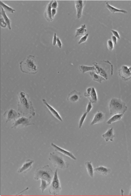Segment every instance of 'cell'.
Wrapping results in <instances>:
<instances>
[{
	"label": "cell",
	"mask_w": 131,
	"mask_h": 196,
	"mask_svg": "<svg viewBox=\"0 0 131 196\" xmlns=\"http://www.w3.org/2000/svg\"><path fill=\"white\" fill-rule=\"evenodd\" d=\"M3 117L6 119V123H7L11 120L15 121L20 117L21 113L17 112L14 109H11L9 110L6 111L3 114Z\"/></svg>",
	"instance_id": "obj_9"
},
{
	"label": "cell",
	"mask_w": 131,
	"mask_h": 196,
	"mask_svg": "<svg viewBox=\"0 0 131 196\" xmlns=\"http://www.w3.org/2000/svg\"><path fill=\"white\" fill-rule=\"evenodd\" d=\"M79 69L80 72H81L82 74H84L89 71H96V68L95 66H87L85 65H80L79 66Z\"/></svg>",
	"instance_id": "obj_27"
},
{
	"label": "cell",
	"mask_w": 131,
	"mask_h": 196,
	"mask_svg": "<svg viewBox=\"0 0 131 196\" xmlns=\"http://www.w3.org/2000/svg\"><path fill=\"white\" fill-rule=\"evenodd\" d=\"M55 173L50 168L48 165H45L42 167L36 169L34 174V179L40 180L45 179L47 181L49 184H51L52 180L54 176Z\"/></svg>",
	"instance_id": "obj_5"
},
{
	"label": "cell",
	"mask_w": 131,
	"mask_h": 196,
	"mask_svg": "<svg viewBox=\"0 0 131 196\" xmlns=\"http://www.w3.org/2000/svg\"><path fill=\"white\" fill-rule=\"evenodd\" d=\"M89 36V34H85V35H84L83 37L80 40L79 42H78V44H81V43H84V42H85L87 41V40L88 39V37Z\"/></svg>",
	"instance_id": "obj_32"
},
{
	"label": "cell",
	"mask_w": 131,
	"mask_h": 196,
	"mask_svg": "<svg viewBox=\"0 0 131 196\" xmlns=\"http://www.w3.org/2000/svg\"><path fill=\"white\" fill-rule=\"evenodd\" d=\"M87 27L86 25H82L81 26V28H77L76 30V34H75V37H78L82 35H85V33L87 32Z\"/></svg>",
	"instance_id": "obj_25"
},
{
	"label": "cell",
	"mask_w": 131,
	"mask_h": 196,
	"mask_svg": "<svg viewBox=\"0 0 131 196\" xmlns=\"http://www.w3.org/2000/svg\"><path fill=\"white\" fill-rule=\"evenodd\" d=\"M129 70H130V72H131V67H130L129 68Z\"/></svg>",
	"instance_id": "obj_42"
},
{
	"label": "cell",
	"mask_w": 131,
	"mask_h": 196,
	"mask_svg": "<svg viewBox=\"0 0 131 196\" xmlns=\"http://www.w3.org/2000/svg\"><path fill=\"white\" fill-rule=\"evenodd\" d=\"M75 6L77 11V18L79 19L81 17L82 11L85 6L86 1H75Z\"/></svg>",
	"instance_id": "obj_13"
},
{
	"label": "cell",
	"mask_w": 131,
	"mask_h": 196,
	"mask_svg": "<svg viewBox=\"0 0 131 196\" xmlns=\"http://www.w3.org/2000/svg\"><path fill=\"white\" fill-rule=\"evenodd\" d=\"M129 195H130V196H131V188H130V193H129Z\"/></svg>",
	"instance_id": "obj_41"
},
{
	"label": "cell",
	"mask_w": 131,
	"mask_h": 196,
	"mask_svg": "<svg viewBox=\"0 0 131 196\" xmlns=\"http://www.w3.org/2000/svg\"><path fill=\"white\" fill-rule=\"evenodd\" d=\"M87 114L88 113L87 112H85V113L83 114L82 117H81V118L80 119L79 122V129H81V128L82 127V125L85 121V118L87 116Z\"/></svg>",
	"instance_id": "obj_30"
},
{
	"label": "cell",
	"mask_w": 131,
	"mask_h": 196,
	"mask_svg": "<svg viewBox=\"0 0 131 196\" xmlns=\"http://www.w3.org/2000/svg\"><path fill=\"white\" fill-rule=\"evenodd\" d=\"M58 8V3L56 1H54L52 4V9H57Z\"/></svg>",
	"instance_id": "obj_36"
},
{
	"label": "cell",
	"mask_w": 131,
	"mask_h": 196,
	"mask_svg": "<svg viewBox=\"0 0 131 196\" xmlns=\"http://www.w3.org/2000/svg\"><path fill=\"white\" fill-rule=\"evenodd\" d=\"M119 76L121 79L124 81H127L131 78V72L127 66H123L119 71Z\"/></svg>",
	"instance_id": "obj_11"
},
{
	"label": "cell",
	"mask_w": 131,
	"mask_h": 196,
	"mask_svg": "<svg viewBox=\"0 0 131 196\" xmlns=\"http://www.w3.org/2000/svg\"><path fill=\"white\" fill-rule=\"evenodd\" d=\"M81 98L80 92L76 90H73L70 92L67 97V100L70 103H76L79 101Z\"/></svg>",
	"instance_id": "obj_14"
},
{
	"label": "cell",
	"mask_w": 131,
	"mask_h": 196,
	"mask_svg": "<svg viewBox=\"0 0 131 196\" xmlns=\"http://www.w3.org/2000/svg\"><path fill=\"white\" fill-rule=\"evenodd\" d=\"M107 47L109 49V50L112 51L114 49V45H113V42L111 40H108L107 42Z\"/></svg>",
	"instance_id": "obj_31"
},
{
	"label": "cell",
	"mask_w": 131,
	"mask_h": 196,
	"mask_svg": "<svg viewBox=\"0 0 131 196\" xmlns=\"http://www.w3.org/2000/svg\"><path fill=\"white\" fill-rule=\"evenodd\" d=\"M57 45L59 48H61L62 43H61V40H60V38L58 37H57Z\"/></svg>",
	"instance_id": "obj_38"
},
{
	"label": "cell",
	"mask_w": 131,
	"mask_h": 196,
	"mask_svg": "<svg viewBox=\"0 0 131 196\" xmlns=\"http://www.w3.org/2000/svg\"><path fill=\"white\" fill-rule=\"evenodd\" d=\"M40 180H41V185H40V189H41L42 193H43L45 190L49 187L50 184H49L47 181L45 179H40Z\"/></svg>",
	"instance_id": "obj_29"
},
{
	"label": "cell",
	"mask_w": 131,
	"mask_h": 196,
	"mask_svg": "<svg viewBox=\"0 0 131 196\" xmlns=\"http://www.w3.org/2000/svg\"><path fill=\"white\" fill-rule=\"evenodd\" d=\"M123 117V114H114L107 121V125H111L113 123L121 120Z\"/></svg>",
	"instance_id": "obj_21"
},
{
	"label": "cell",
	"mask_w": 131,
	"mask_h": 196,
	"mask_svg": "<svg viewBox=\"0 0 131 196\" xmlns=\"http://www.w3.org/2000/svg\"><path fill=\"white\" fill-rule=\"evenodd\" d=\"M85 166L89 176L92 178H93L94 169H93V167L92 162H85Z\"/></svg>",
	"instance_id": "obj_22"
},
{
	"label": "cell",
	"mask_w": 131,
	"mask_h": 196,
	"mask_svg": "<svg viewBox=\"0 0 131 196\" xmlns=\"http://www.w3.org/2000/svg\"><path fill=\"white\" fill-rule=\"evenodd\" d=\"M96 68V73L105 79L108 80L109 76H112L113 74V66L109 60H103L99 62H93Z\"/></svg>",
	"instance_id": "obj_3"
},
{
	"label": "cell",
	"mask_w": 131,
	"mask_h": 196,
	"mask_svg": "<svg viewBox=\"0 0 131 196\" xmlns=\"http://www.w3.org/2000/svg\"><path fill=\"white\" fill-rule=\"evenodd\" d=\"M18 102L17 103L18 111L23 115L30 114L32 116L35 115V111L33 104L28 93L24 91L18 94Z\"/></svg>",
	"instance_id": "obj_1"
},
{
	"label": "cell",
	"mask_w": 131,
	"mask_h": 196,
	"mask_svg": "<svg viewBox=\"0 0 131 196\" xmlns=\"http://www.w3.org/2000/svg\"><path fill=\"white\" fill-rule=\"evenodd\" d=\"M35 162V161L32 159H27L25 161L23 164L21 166V167L18 169V174H25L31 170V169L33 167V164Z\"/></svg>",
	"instance_id": "obj_10"
},
{
	"label": "cell",
	"mask_w": 131,
	"mask_h": 196,
	"mask_svg": "<svg viewBox=\"0 0 131 196\" xmlns=\"http://www.w3.org/2000/svg\"><path fill=\"white\" fill-rule=\"evenodd\" d=\"M94 171L97 172L99 174L103 175V176H107L109 174H110L111 171V169L104 167L102 166H100L94 169Z\"/></svg>",
	"instance_id": "obj_19"
},
{
	"label": "cell",
	"mask_w": 131,
	"mask_h": 196,
	"mask_svg": "<svg viewBox=\"0 0 131 196\" xmlns=\"http://www.w3.org/2000/svg\"><path fill=\"white\" fill-rule=\"evenodd\" d=\"M31 116L28 118L24 117L18 118V119L15 120L14 123H13L12 126V129H15L17 128H24L31 125H35L34 123H31Z\"/></svg>",
	"instance_id": "obj_8"
},
{
	"label": "cell",
	"mask_w": 131,
	"mask_h": 196,
	"mask_svg": "<svg viewBox=\"0 0 131 196\" xmlns=\"http://www.w3.org/2000/svg\"><path fill=\"white\" fill-rule=\"evenodd\" d=\"M42 101H43V103L45 104L46 106V107L48 108V109L49 110V111L50 112V113L53 115L54 117H55L57 119H58L59 121H61V122H62L63 120L62 119L61 117H60V114H59L58 112L57 111L55 110L53 107H52L51 105H50L46 101V100L45 99H42Z\"/></svg>",
	"instance_id": "obj_16"
},
{
	"label": "cell",
	"mask_w": 131,
	"mask_h": 196,
	"mask_svg": "<svg viewBox=\"0 0 131 196\" xmlns=\"http://www.w3.org/2000/svg\"><path fill=\"white\" fill-rule=\"evenodd\" d=\"M57 34H56V33H55L54 35L53 40H52V45H53V46H55L57 44Z\"/></svg>",
	"instance_id": "obj_37"
},
{
	"label": "cell",
	"mask_w": 131,
	"mask_h": 196,
	"mask_svg": "<svg viewBox=\"0 0 131 196\" xmlns=\"http://www.w3.org/2000/svg\"><path fill=\"white\" fill-rule=\"evenodd\" d=\"M117 38L116 37H115L114 36H112V42H113V43H114V44L115 45H116L117 44Z\"/></svg>",
	"instance_id": "obj_40"
},
{
	"label": "cell",
	"mask_w": 131,
	"mask_h": 196,
	"mask_svg": "<svg viewBox=\"0 0 131 196\" xmlns=\"http://www.w3.org/2000/svg\"><path fill=\"white\" fill-rule=\"evenodd\" d=\"M0 4H1V7H2L3 9H4V11L10 13H14L15 12V10L13 9L12 7H9V6L3 3V2L0 1Z\"/></svg>",
	"instance_id": "obj_28"
},
{
	"label": "cell",
	"mask_w": 131,
	"mask_h": 196,
	"mask_svg": "<svg viewBox=\"0 0 131 196\" xmlns=\"http://www.w3.org/2000/svg\"><path fill=\"white\" fill-rule=\"evenodd\" d=\"M1 16H2L3 17V19H4V21L6 22V24L7 25V28L9 29V30H11V21L10 20V19L8 17V16L6 15V13H5V11H4V9H3L2 7H1Z\"/></svg>",
	"instance_id": "obj_26"
},
{
	"label": "cell",
	"mask_w": 131,
	"mask_h": 196,
	"mask_svg": "<svg viewBox=\"0 0 131 196\" xmlns=\"http://www.w3.org/2000/svg\"><path fill=\"white\" fill-rule=\"evenodd\" d=\"M88 98L92 103H96L98 102V95L94 87H92L91 91Z\"/></svg>",
	"instance_id": "obj_20"
},
{
	"label": "cell",
	"mask_w": 131,
	"mask_h": 196,
	"mask_svg": "<svg viewBox=\"0 0 131 196\" xmlns=\"http://www.w3.org/2000/svg\"><path fill=\"white\" fill-rule=\"evenodd\" d=\"M109 111L111 115H113L117 114L125 113L128 108L125 103L119 98H112L109 104Z\"/></svg>",
	"instance_id": "obj_4"
},
{
	"label": "cell",
	"mask_w": 131,
	"mask_h": 196,
	"mask_svg": "<svg viewBox=\"0 0 131 196\" xmlns=\"http://www.w3.org/2000/svg\"><path fill=\"white\" fill-rule=\"evenodd\" d=\"M57 14V9H52V18L54 19V16H55V15Z\"/></svg>",
	"instance_id": "obj_39"
},
{
	"label": "cell",
	"mask_w": 131,
	"mask_h": 196,
	"mask_svg": "<svg viewBox=\"0 0 131 196\" xmlns=\"http://www.w3.org/2000/svg\"><path fill=\"white\" fill-rule=\"evenodd\" d=\"M51 146L55 149V150H56V151L60 153L63 154V155H64L66 156L70 157L71 159H73V160H76V157L75 156V155H73V154L72 153H71L70 152H69V151H68V150H65L63 149V148H62L61 147H59L57 145H56V144H54L53 143H51Z\"/></svg>",
	"instance_id": "obj_12"
},
{
	"label": "cell",
	"mask_w": 131,
	"mask_h": 196,
	"mask_svg": "<svg viewBox=\"0 0 131 196\" xmlns=\"http://www.w3.org/2000/svg\"><path fill=\"white\" fill-rule=\"evenodd\" d=\"M52 165L57 168L64 169L69 167V164L65 160L62 156L57 153H50L48 158Z\"/></svg>",
	"instance_id": "obj_6"
},
{
	"label": "cell",
	"mask_w": 131,
	"mask_h": 196,
	"mask_svg": "<svg viewBox=\"0 0 131 196\" xmlns=\"http://www.w3.org/2000/svg\"><path fill=\"white\" fill-rule=\"evenodd\" d=\"M54 1H50L46 7V10L44 12V16L47 21H52L53 20L52 14V4Z\"/></svg>",
	"instance_id": "obj_18"
},
{
	"label": "cell",
	"mask_w": 131,
	"mask_h": 196,
	"mask_svg": "<svg viewBox=\"0 0 131 196\" xmlns=\"http://www.w3.org/2000/svg\"><path fill=\"white\" fill-rule=\"evenodd\" d=\"M104 119H105L104 114L102 112L98 111V112L95 114L93 119H92L91 123L90 124V126H93L96 124L102 122H103Z\"/></svg>",
	"instance_id": "obj_15"
},
{
	"label": "cell",
	"mask_w": 131,
	"mask_h": 196,
	"mask_svg": "<svg viewBox=\"0 0 131 196\" xmlns=\"http://www.w3.org/2000/svg\"><path fill=\"white\" fill-rule=\"evenodd\" d=\"M102 136L106 142H108L109 141H111V142L113 141L114 138L116 137V134L114 133V131L113 128L108 129L107 132L103 134H102Z\"/></svg>",
	"instance_id": "obj_17"
},
{
	"label": "cell",
	"mask_w": 131,
	"mask_h": 196,
	"mask_svg": "<svg viewBox=\"0 0 131 196\" xmlns=\"http://www.w3.org/2000/svg\"><path fill=\"white\" fill-rule=\"evenodd\" d=\"M89 74H90V76H91L92 79L93 81L98 82V83H101L103 81L106 80L103 77H101L100 75H99L98 74L95 73L94 72L90 71L89 72Z\"/></svg>",
	"instance_id": "obj_24"
},
{
	"label": "cell",
	"mask_w": 131,
	"mask_h": 196,
	"mask_svg": "<svg viewBox=\"0 0 131 196\" xmlns=\"http://www.w3.org/2000/svg\"><path fill=\"white\" fill-rule=\"evenodd\" d=\"M106 7H107V9H108L110 12L112 13H116L119 12L122 13L123 14H127L128 13L126 10H124V9H116V8L113 7V6H111V5L109 4L108 2L106 3Z\"/></svg>",
	"instance_id": "obj_23"
},
{
	"label": "cell",
	"mask_w": 131,
	"mask_h": 196,
	"mask_svg": "<svg viewBox=\"0 0 131 196\" xmlns=\"http://www.w3.org/2000/svg\"><path fill=\"white\" fill-rule=\"evenodd\" d=\"M20 70L25 74L35 75L38 71L35 57L34 56L30 55L19 62Z\"/></svg>",
	"instance_id": "obj_2"
},
{
	"label": "cell",
	"mask_w": 131,
	"mask_h": 196,
	"mask_svg": "<svg viewBox=\"0 0 131 196\" xmlns=\"http://www.w3.org/2000/svg\"><path fill=\"white\" fill-rule=\"evenodd\" d=\"M111 31L112 33H113V36H114L115 37H116L118 39L120 40V35H119V33H118L117 31H115V30H111Z\"/></svg>",
	"instance_id": "obj_35"
},
{
	"label": "cell",
	"mask_w": 131,
	"mask_h": 196,
	"mask_svg": "<svg viewBox=\"0 0 131 196\" xmlns=\"http://www.w3.org/2000/svg\"><path fill=\"white\" fill-rule=\"evenodd\" d=\"M1 26L2 28H5L6 26H7V25L5 21H4V19H3V17L2 16H1Z\"/></svg>",
	"instance_id": "obj_33"
},
{
	"label": "cell",
	"mask_w": 131,
	"mask_h": 196,
	"mask_svg": "<svg viewBox=\"0 0 131 196\" xmlns=\"http://www.w3.org/2000/svg\"><path fill=\"white\" fill-rule=\"evenodd\" d=\"M58 169L56 170L54 176L49 187V193L54 196L59 195L61 190V184L58 176Z\"/></svg>",
	"instance_id": "obj_7"
},
{
	"label": "cell",
	"mask_w": 131,
	"mask_h": 196,
	"mask_svg": "<svg viewBox=\"0 0 131 196\" xmlns=\"http://www.w3.org/2000/svg\"><path fill=\"white\" fill-rule=\"evenodd\" d=\"M93 108V106L92 105V102H90V101H89L88 104L87 105V109H86V112L88 113H89L91 110H92V109Z\"/></svg>",
	"instance_id": "obj_34"
}]
</instances>
